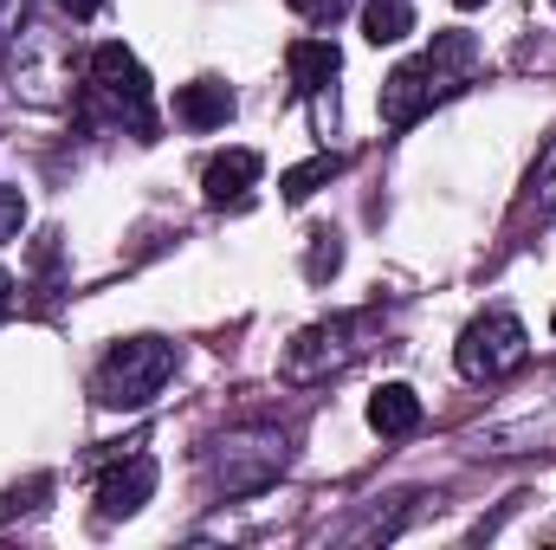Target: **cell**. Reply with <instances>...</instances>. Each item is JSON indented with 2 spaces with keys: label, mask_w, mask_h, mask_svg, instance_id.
Instances as JSON below:
<instances>
[{
  "label": "cell",
  "mask_w": 556,
  "mask_h": 550,
  "mask_svg": "<svg viewBox=\"0 0 556 550\" xmlns=\"http://www.w3.org/2000/svg\"><path fill=\"white\" fill-rule=\"evenodd\" d=\"M376 317H330V324H311V330H298V343L285 350V376L291 383H311V376H324V370H343L363 343V330H369Z\"/></svg>",
  "instance_id": "5b68a950"
},
{
  "label": "cell",
  "mask_w": 556,
  "mask_h": 550,
  "mask_svg": "<svg viewBox=\"0 0 556 550\" xmlns=\"http://www.w3.org/2000/svg\"><path fill=\"white\" fill-rule=\"evenodd\" d=\"M343 175V155H311V162H298V168H285L278 175V195L285 201H311L324 182H337Z\"/></svg>",
  "instance_id": "4fadbf2b"
},
{
  "label": "cell",
  "mask_w": 556,
  "mask_h": 550,
  "mask_svg": "<svg viewBox=\"0 0 556 550\" xmlns=\"http://www.w3.org/2000/svg\"><path fill=\"white\" fill-rule=\"evenodd\" d=\"M59 7H65V13H72V20H91V13H98V7H104V0H59Z\"/></svg>",
  "instance_id": "ac0fdd59"
},
{
  "label": "cell",
  "mask_w": 556,
  "mask_h": 550,
  "mask_svg": "<svg viewBox=\"0 0 556 550\" xmlns=\"http://www.w3.org/2000/svg\"><path fill=\"white\" fill-rule=\"evenodd\" d=\"M7 311H13V278L0 273V324H7Z\"/></svg>",
  "instance_id": "d6986e66"
},
{
  "label": "cell",
  "mask_w": 556,
  "mask_h": 550,
  "mask_svg": "<svg viewBox=\"0 0 556 550\" xmlns=\"http://www.w3.org/2000/svg\"><path fill=\"white\" fill-rule=\"evenodd\" d=\"M175 376V343L162 337H130L98 363V402L104 409H149L162 383Z\"/></svg>",
  "instance_id": "7a4b0ae2"
},
{
  "label": "cell",
  "mask_w": 556,
  "mask_h": 550,
  "mask_svg": "<svg viewBox=\"0 0 556 550\" xmlns=\"http://www.w3.org/2000/svg\"><path fill=\"white\" fill-rule=\"evenodd\" d=\"M479 65V46H472V33H433V46L408 59V65H395L389 72V85H382V124L389 130H408L420 124L446 91H459L466 85V72Z\"/></svg>",
  "instance_id": "6da1fadb"
},
{
  "label": "cell",
  "mask_w": 556,
  "mask_h": 550,
  "mask_svg": "<svg viewBox=\"0 0 556 550\" xmlns=\"http://www.w3.org/2000/svg\"><path fill=\"white\" fill-rule=\"evenodd\" d=\"M363 33H369V46H395L415 33V7L408 0H363Z\"/></svg>",
  "instance_id": "7c38bea8"
},
{
  "label": "cell",
  "mask_w": 556,
  "mask_h": 550,
  "mask_svg": "<svg viewBox=\"0 0 556 550\" xmlns=\"http://www.w3.org/2000/svg\"><path fill=\"white\" fill-rule=\"evenodd\" d=\"M337 266H343V240H337L330 227H317V234H311V253H304V278L324 285V278H337Z\"/></svg>",
  "instance_id": "5bb4252c"
},
{
  "label": "cell",
  "mask_w": 556,
  "mask_h": 550,
  "mask_svg": "<svg viewBox=\"0 0 556 550\" xmlns=\"http://www.w3.org/2000/svg\"><path fill=\"white\" fill-rule=\"evenodd\" d=\"M20 227H26V195L20 188H0V247L20 240Z\"/></svg>",
  "instance_id": "2e32d148"
},
{
  "label": "cell",
  "mask_w": 556,
  "mask_h": 550,
  "mask_svg": "<svg viewBox=\"0 0 556 550\" xmlns=\"http://www.w3.org/2000/svg\"><path fill=\"white\" fill-rule=\"evenodd\" d=\"M453 7H466V13H472V7H485V0H453Z\"/></svg>",
  "instance_id": "ffe728a7"
},
{
  "label": "cell",
  "mask_w": 556,
  "mask_h": 550,
  "mask_svg": "<svg viewBox=\"0 0 556 550\" xmlns=\"http://www.w3.org/2000/svg\"><path fill=\"white\" fill-rule=\"evenodd\" d=\"M551 330H556V311H551Z\"/></svg>",
  "instance_id": "44dd1931"
},
{
  "label": "cell",
  "mask_w": 556,
  "mask_h": 550,
  "mask_svg": "<svg viewBox=\"0 0 556 550\" xmlns=\"http://www.w3.org/2000/svg\"><path fill=\"white\" fill-rule=\"evenodd\" d=\"M91 104H111V117L137 137H155V111H149V72L137 65L130 46H98L91 52Z\"/></svg>",
  "instance_id": "3957f363"
},
{
  "label": "cell",
  "mask_w": 556,
  "mask_h": 550,
  "mask_svg": "<svg viewBox=\"0 0 556 550\" xmlns=\"http://www.w3.org/2000/svg\"><path fill=\"white\" fill-rule=\"evenodd\" d=\"M369 427H376L382 440L415 434V427H420V396L408 389V383H382V389L369 396Z\"/></svg>",
  "instance_id": "8fae6325"
},
{
  "label": "cell",
  "mask_w": 556,
  "mask_h": 550,
  "mask_svg": "<svg viewBox=\"0 0 556 550\" xmlns=\"http://www.w3.org/2000/svg\"><path fill=\"white\" fill-rule=\"evenodd\" d=\"M285 473V434L260 427V434H233L220 440V486L227 492H260Z\"/></svg>",
  "instance_id": "8992f818"
},
{
  "label": "cell",
  "mask_w": 556,
  "mask_h": 550,
  "mask_svg": "<svg viewBox=\"0 0 556 550\" xmlns=\"http://www.w3.org/2000/svg\"><path fill=\"white\" fill-rule=\"evenodd\" d=\"M260 149H227V155H214L207 168H201V195L214 201V208H240L247 195H253V182H260Z\"/></svg>",
  "instance_id": "ba28073f"
},
{
  "label": "cell",
  "mask_w": 556,
  "mask_h": 550,
  "mask_svg": "<svg viewBox=\"0 0 556 550\" xmlns=\"http://www.w3.org/2000/svg\"><path fill=\"white\" fill-rule=\"evenodd\" d=\"M518 363H525V324H518L511 311H485V317L466 324V337H459V376L498 383V376H511Z\"/></svg>",
  "instance_id": "277c9868"
},
{
  "label": "cell",
  "mask_w": 556,
  "mask_h": 550,
  "mask_svg": "<svg viewBox=\"0 0 556 550\" xmlns=\"http://www.w3.org/2000/svg\"><path fill=\"white\" fill-rule=\"evenodd\" d=\"M175 117H181L188 130H220V124L233 117V91H227V85H214V78L181 85V91H175Z\"/></svg>",
  "instance_id": "30bf717a"
},
{
  "label": "cell",
  "mask_w": 556,
  "mask_h": 550,
  "mask_svg": "<svg viewBox=\"0 0 556 550\" xmlns=\"http://www.w3.org/2000/svg\"><path fill=\"white\" fill-rule=\"evenodd\" d=\"M149 492H155V460L149 453H130L124 466H111L104 479H98V512L104 518H130L149 505Z\"/></svg>",
  "instance_id": "52a82bcc"
},
{
  "label": "cell",
  "mask_w": 556,
  "mask_h": 550,
  "mask_svg": "<svg viewBox=\"0 0 556 550\" xmlns=\"http://www.w3.org/2000/svg\"><path fill=\"white\" fill-rule=\"evenodd\" d=\"M531 201L538 208H556V142L538 155V168H531Z\"/></svg>",
  "instance_id": "9a60e30c"
},
{
  "label": "cell",
  "mask_w": 556,
  "mask_h": 550,
  "mask_svg": "<svg viewBox=\"0 0 556 550\" xmlns=\"http://www.w3.org/2000/svg\"><path fill=\"white\" fill-rule=\"evenodd\" d=\"M285 65H291V85H298V91H330L337 72H343V52H337L330 39H291Z\"/></svg>",
  "instance_id": "9c48e42d"
},
{
  "label": "cell",
  "mask_w": 556,
  "mask_h": 550,
  "mask_svg": "<svg viewBox=\"0 0 556 550\" xmlns=\"http://www.w3.org/2000/svg\"><path fill=\"white\" fill-rule=\"evenodd\" d=\"M291 13H304V20H337L343 0H291Z\"/></svg>",
  "instance_id": "e0dca14e"
}]
</instances>
